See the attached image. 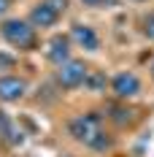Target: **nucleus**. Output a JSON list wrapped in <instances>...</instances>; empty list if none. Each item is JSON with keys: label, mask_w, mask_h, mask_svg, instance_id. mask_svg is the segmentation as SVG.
<instances>
[{"label": "nucleus", "mask_w": 154, "mask_h": 157, "mask_svg": "<svg viewBox=\"0 0 154 157\" xmlns=\"http://www.w3.org/2000/svg\"><path fill=\"white\" fill-rule=\"evenodd\" d=\"M68 133H70L73 141L89 146L92 152H106V149L114 146V138H111V133H106L103 117L97 111H84V114L73 117L68 122Z\"/></svg>", "instance_id": "f257e3e1"}, {"label": "nucleus", "mask_w": 154, "mask_h": 157, "mask_svg": "<svg viewBox=\"0 0 154 157\" xmlns=\"http://www.w3.org/2000/svg\"><path fill=\"white\" fill-rule=\"evenodd\" d=\"M49 6H51V8H54V11H57V14H65V11H68V0H46Z\"/></svg>", "instance_id": "f8f14e48"}, {"label": "nucleus", "mask_w": 154, "mask_h": 157, "mask_svg": "<svg viewBox=\"0 0 154 157\" xmlns=\"http://www.w3.org/2000/svg\"><path fill=\"white\" fill-rule=\"evenodd\" d=\"M87 76H89V68L84 65V60H68V63L57 65V71H54V81L60 84L62 90L84 87Z\"/></svg>", "instance_id": "7ed1b4c3"}, {"label": "nucleus", "mask_w": 154, "mask_h": 157, "mask_svg": "<svg viewBox=\"0 0 154 157\" xmlns=\"http://www.w3.org/2000/svg\"><path fill=\"white\" fill-rule=\"evenodd\" d=\"M0 35L8 46L19 49V52L35 49V27L30 25V19H6L0 25Z\"/></svg>", "instance_id": "f03ea898"}, {"label": "nucleus", "mask_w": 154, "mask_h": 157, "mask_svg": "<svg viewBox=\"0 0 154 157\" xmlns=\"http://www.w3.org/2000/svg\"><path fill=\"white\" fill-rule=\"evenodd\" d=\"M106 84H108V78L103 76V73H97V71H89V76H87V81H84V87L92 90V92H103Z\"/></svg>", "instance_id": "1a4fd4ad"}, {"label": "nucleus", "mask_w": 154, "mask_h": 157, "mask_svg": "<svg viewBox=\"0 0 154 157\" xmlns=\"http://www.w3.org/2000/svg\"><path fill=\"white\" fill-rule=\"evenodd\" d=\"M152 76H154V63H152Z\"/></svg>", "instance_id": "dca6fc26"}, {"label": "nucleus", "mask_w": 154, "mask_h": 157, "mask_svg": "<svg viewBox=\"0 0 154 157\" xmlns=\"http://www.w3.org/2000/svg\"><path fill=\"white\" fill-rule=\"evenodd\" d=\"M8 6H11V0H0V16L8 11Z\"/></svg>", "instance_id": "4468645a"}, {"label": "nucleus", "mask_w": 154, "mask_h": 157, "mask_svg": "<svg viewBox=\"0 0 154 157\" xmlns=\"http://www.w3.org/2000/svg\"><path fill=\"white\" fill-rule=\"evenodd\" d=\"M81 3H84V6H103L106 0H81Z\"/></svg>", "instance_id": "2eb2a0df"}, {"label": "nucleus", "mask_w": 154, "mask_h": 157, "mask_svg": "<svg viewBox=\"0 0 154 157\" xmlns=\"http://www.w3.org/2000/svg\"><path fill=\"white\" fill-rule=\"evenodd\" d=\"M70 35H62V33H57V35H51L46 44V60L51 65H62L68 63V60H73L70 57Z\"/></svg>", "instance_id": "423d86ee"}, {"label": "nucleus", "mask_w": 154, "mask_h": 157, "mask_svg": "<svg viewBox=\"0 0 154 157\" xmlns=\"http://www.w3.org/2000/svg\"><path fill=\"white\" fill-rule=\"evenodd\" d=\"M70 41H73L78 49H84V52H97V46H100L97 33H95L89 25H81V22H76V25L70 27Z\"/></svg>", "instance_id": "0eeeda50"}, {"label": "nucleus", "mask_w": 154, "mask_h": 157, "mask_svg": "<svg viewBox=\"0 0 154 157\" xmlns=\"http://www.w3.org/2000/svg\"><path fill=\"white\" fill-rule=\"evenodd\" d=\"M111 92L116 95L119 100H130L141 92V78L133 73V71H122L111 78Z\"/></svg>", "instance_id": "20e7f679"}, {"label": "nucleus", "mask_w": 154, "mask_h": 157, "mask_svg": "<svg viewBox=\"0 0 154 157\" xmlns=\"http://www.w3.org/2000/svg\"><path fill=\"white\" fill-rule=\"evenodd\" d=\"M27 78L22 76H0V103H16L27 95Z\"/></svg>", "instance_id": "39448f33"}, {"label": "nucleus", "mask_w": 154, "mask_h": 157, "mask_svg": "<svg viewBox=\"0 0 154 157\" xmlns=\"http://www.w3.org/2000/svg\"><path fill=\"white\" fill-rule=\"evenodd\" d=\"M27 19H30V25L35 27V30H38V27H41V30H46V27H54V25L60 22V14L49 6L46 0H41L38 6H32V11H30Z\"/></svg>", "instance_id": "6e6552de"}, {"label": "nucleus", "mask_w": 154, "mask_h": 157, "mask_svg": "<svg viewBox=\"0 0 154 157\" xmlns=\"http://www.w3.org/2000/svg\"><path fill=\"white\" fill-rule=\"evenodd\" d=\"M143 33H146V38L154 41V14H149L146 19H143Z\"/></svg>", "instance_id": "9b49d317"}, {"label": "nucleus", "mask_w": 154, "mask_h": 157, "mask_svg": "<svg viewBox=\"0 0 154 157\" xmlns=\"http://www.w3.org/2000/svg\"><path fill=\"white\" fill-rule=\"evenodd\" d=\"M14 65V57H8V54H0V68H11Z\"/></svg>", "instance_id": "ddd939ff"}, {"label": "nucleus", "mask_w": 154, "mask_h": 157, "mask_svg": "<svg viewBox=\"0 0 154 157\" xmlns=\"http://www.w3.org/2000/svg\"><path fill=\"white\" fill-rule=\"evenodd\" d=\"M3 136H6V141H8V144H14V146L24 141V133L16 127V122H11V125L6 127V130H3Z\"/></svg>", "instance_id": "9d476101"}]
</instances>
